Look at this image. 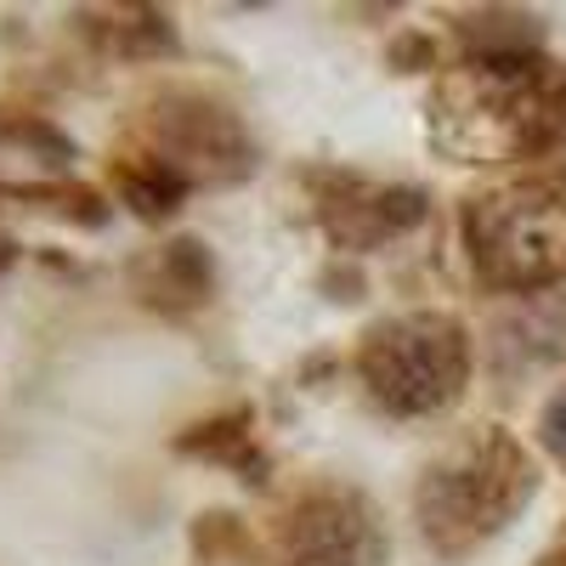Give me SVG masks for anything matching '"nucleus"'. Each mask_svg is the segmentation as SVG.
<instances>
[{
  "instance_id": "nucleus-14",
  "label": "nucleus",
  "mask_w": 566,
  "mask_h": 566,
  "mask_svg": "<svg viewBox=\"0 0 566 566\" xmlns=\"http://www.w3.org/2000/svg\"><path fill=\"white\" fill-rule=\"evenodd\" d=\"M0 193L18 199V205H34V210H45V216H57V221H69V227H85V232L108 227V216H114V205L97 193V187L69 181V176H57V181H12V187H0Z\"/></svg>"
},
{
  "instance_id": "nucleus-12",
  "label": "nucleus",
  "mask_w": 566,
  "mask_h": 566,
  "mask_svg": "<svg viewBox=\"0 0 566 566\" xmlns=\"http://www.w3.org/2000/svg\"><path fill=\"white\" fill-rule=\"evenodd\" d=\"M464 63H504V57H544L549 23L527 7H464L448 18Z\"/></svg>"
},
{
  "instance_id": "nucleus-20",
  "label": "nucleus",
  "mask_w": 566,
  "mask_h": 566,
  "mask_svg": "<svg viewBox=\"0 0 566 566\" xmlns=\"http://www.w3.org/2000/svg\"><path fill=\"white\" fill-rule=\"evenodd\" d=\"M533 566H566V544H555V549H544Z\"/></svg>"
},
{
  "instance_id": "nucleus-9",
  "label": "nucleus",
  "mask_w": 566,
  "mask_h": 566,
  "mask_svg": "<svg viewBox=\"0 0 566 566\" xmlns=\"http://www.w3.org/2000/svg\"><path fill=\"white\" fill-rule=\"evenodd\" d=\"M566 357V290L527 295L488 323V363L499 380H527Z\"/></svg>"
},
{
  "instance_id": "nucleus-10",
  "label": "nucleus",
  "mask_w": 566,
  "mask_h": 566,
  "mask_svg": "<svg viewBox=\"0 0 566 566\" xmlns=\"http://www.w3.org/2000/svg\"><path fill=\"white\" fill-rule=\"evenodd\" d=\"M74 34L108 63H176L181 57V29L170 7H80L69 12Z\"/></svg>"
},
{
  "instance_id": "nucleus-8",
  "label": "nucleus",
  "mask_w": 566,
  "mask_h": 566,
  "mask_svg": "<svg viewBox=\"0 0 566 566\" xmlns=\"http://www.w3.org/2000/svg\"><path fill=\"white\" fill-rule=\"evenodd\" d=\"M216 290H221L216 250L205 239H193V232H176L159 250L130 261V295L148 312H165V317L199 312V306L216 301Z\"/></svg>"
},
{
  "instance_id": "nucleus-18",
  "label": "nucleus",
  "mask_w": 566,
  "mask_h": 566,
  "mask_svg": "<svg viewBox=\"0 0 566 566\" xmlns=\"http://www.w3.org/2000/svg\"><path fill=\"white\" fill-rule=\"evenodd\" d=\"M317 290H323V301H335V306H352V301H363L368 295V277H363V266L346 255H335V261H323V272H317Z\"/></svg>"
},
{
  "instance_id": "nucleus-15",
  "label": "nucleus",
  "mask_w": 566,
  "mask_h": 566,
  "mask_svg": "<svg viewBox=\"0 0 566 566\" xmlns=\"http://www.w3.org/2000/svg\"><path fill=\"white\" fill-rule=\"evenodd\" d=\"M0 148L29 154L34 165L52 170V181H57V176H69V170H74V159H80L74 136H69L63 125H52L45 114H7V119H0Z\"/></svg>"
},
{
  "instance_id": "nucleus-21",
  "label": "nucleus",
  "mask_w": 566,
  "mask_h": 566,
  "mask_svg": "<svg viewBox=\"0 0 566 566\" xmlns=\"http://www.w3.org/2000/svg\"><path fill=\"white\" fill-rule=\"evenodd\" d=\"M12 261H18V244H12V239H7V232H0V272H7V266H12Z\"/></svg>"
},
{
  "instance_id": "nucleus-17",
  "label": "nucleus",
  "mask_w": 566,
  "mask_h": 566,
  "mask_svg": "<svg viewBox=\"0 0 566 566\" xmlns=\"http://www.w3.org/2000/svg\"><path fill=\"white\" fill-rule=\"evenodd\" d=\"M386 69H397V74H431L437 69V40L424 29H397L391 45H386Z\"/></svg>"
},
{
  "instance_id": "nucleus-7",
  "label": "nucleus",
  "mask_w": 566,
  "mask_h": 566,
  "mask_svg": "<svg viewBox=\"0 0 566 566\" xmlns=\"http://www.w3.org/2000/svg\"><path fill=\"white\" fill-rule=\"evenodd\" d=\"M312 216L323 227V239L335 244V255H368L380 244L408 239L413 227L431 221V193L413 181H374L346 165H306L301 170Z\"/></svg>"
},
{
  "instance_id": "nucleus-6",
  "label": "nucleus",
  "mask_w": 566,
  "mask_h": 566,
  "mask_svg": "<svg viewBox=\"0 0 566 566\" xmlns=\"http://www.w3.org/2000/svg\"><path fill=\"white\" fill-rule=\"evenodd\" d=\"M391 533L363 488L312 482L272 515L266 566H386Z\"/></svg>"
},
{
  "instance_id": "nucleus-2",
  "label": "nucleus",
  "mask_w": 566,
  "mask_h": 566,
  "mask_svg": "<svg viewBox=\"0 0 566 566\" xmlns=\"http://www.w3.org/2000/svg\"><path fill=\"white\" fill-rule=\"evenodd\" d=\"M538 499V459L504 424L459 437L413 482V522L442 560H464L493 544Z\"/></svg>"
},
{
  "instance_id": "nucleus-13",
  "label": "nucleus",
  "mask_w": 566,
  "mask_h": 566,
  "mask_svg": "<svg viewBox=\"0 0 566 566\" xmlns=\"http://www.w3.org/2000/svg\"><path fill=\"white\" fill-rule=\"evenodd\" d=\"M108 176H114V193H119V205L136 216V221H148V227H159V221H176V210L187 205V187L181 176H170L165 165H154L148 154H114L108 159Z\"/></svg>"
},
{
  "instance_id": "nucleus-3",
  "label": "nucleus",
  "mask_w": 566,
  "mask_h": 566,
  "mask_svg": "<svg viewBox=\"0 0 566 566\" xmlns=\"http://www.w3.org/2000/svg\"><path fill=\"white\" fill-rule=\"evenodd\" d=\"M470 363H476V346H470L464 317L437 306H413L368 323L352 357L368 402L391 419L448 413L470 386Z\"/></svg>"
},
{
  "instance_id": "nucleus-11",
  "label": "nucleus",
  "mask_w": 566,
  "mask_h": 566,
  "mask_svg": "<svg viewBox=\"0 0 566 566\" xmlns=\"http://www.w3.org/2000/svg\"><path fill=\"white\" fill-rule=\"evenodd\" d=\"M176 459H205V464H227L239 482L266 488L272 482V453L255 442V408L250 402H232L210 419H193L187 431L170 437Z\"/></svg>"
},
{
  "instance_id": "nucleus-19",
  "label": "nucleus",
  "mask_w": 566,
  "mask_h": 566,
  "mask_svg": "<svg viewBox=\"0 0 566 566\" xmlns=\"http://www.w3.org/2000/svg\"><path fill=\"white\" fill-rule=\"evenodd\" d=\"M538 448L555 459V464H566V386L544 402V413H538Z\"/></svg>"
},
{
  "instance_id": "nucleus-4",
  "label": "nucleus",
  "mask_w": 566,
  "mask_h": 566,
  "mask_svg": "<svg viewBox=\"0 0 566 566\" xmlns=\"http://www.w3.org/2000/svg\"><path fill=\"white\" fill-rule=\"evenodd\" d=\"M464 261L482 290L527 301L566 283V193L555 181H510L464 199Z\"/></svg>"
},
{
  "instance_id": "nucleus-5",
  "label": "nucleus",
  "mask_w": 566,
  "mask_h": 566,
  "mask_svg": "<svg viewBox=\"0 0 566 566\" xmlns=\"http://www.w3.org/2000/svg\"><path fill=\"white\" fill-rule=\"evenodd\" d=\"M136 154H148L187 187H239L261 170V142L244 114L199 85H165L136 114Z\"/></svg>"
},
{
  "instance_id": "nucleus-1",
  "label": "nucleus",
  "mask_w": 566,
  "mask_h": 566,
  "mask_svg": "<svg viewBox=\"0 0 566 566\" xmlns=\"http://www.w3.org/2000/svg\"><path fill=\"white\" fill-rule=\"evenodd\" d=\"M424 130H431V148L453 165L544 159L566 148V69L549 57H459L437 80Z\"/></svg>"
},
{
  "instance_id": "nucleus-16",
  "label": "nucleus",
  "mask_w": 566,
  "mask_h": 566,
  "mask_svg": "<svg viewBox=\"0 0 566 566\" xmlns=\"http://www.w3.org/2000/svg\"><path fill=\"white\" fill-rule=\"evenodd\" d=\"M187 544H193V555H199L205 566H221V560L250 555V527H244L232 510H205V515H193V533H187Z\"/></svg>"
}]
</instances>
